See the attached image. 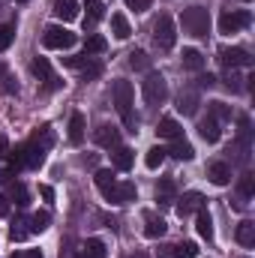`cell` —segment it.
Instances as JSON below:
<instances>
[{"instance_id": "cell-1", "label": "cell", "mask_w": 255, "mask_h": 258, "mask_svg": "<svg viewBox=\"0 0 255 258\" xmlns=\"http://www.w3.org/2000/svg\"><path fill=\"white\" fill-rule=\"evenodd\" d=\"M111 96H114V105H117V114H120L123 126H126L129 132H135L138 117H135V111H132V84L123 81V78H117L114 87H111Z\"/></svg>"}, {"instance_id": "cell-2", "label": "cell", "mask_w": 255, "mask_h": 258, "mask_svg": "<svg viewBox=\"0 0 255 258\" xmlns=\"http://www.w3.org/2000/svg\"><path fill=\"white\" fill-rule=\"evenodd\" d=\"M141 96H144L147 105H162L168 99V81H165V75L150 69L144 75V81H141Z\"/></svg>"}, {"instance_id": "cell-3", "label": "cell", "mask_w": 255, "mask_h": 258, "mask_svg": "<svg viewBox=\"0 0 255 258\" xmlns=\"http://www.w3.org/2000/svg\"><path fill=\"white\" fill-rule=\"evenodd\" d=\"M180 21H183V30H186L189 36H195V39H204V36L210 33V12H207L204 6H189V9H183Z\"/></svg>"}, {"instance_id": "cell-4", "label": "cell", "mask_w": 255, "mask_h": 258, "mask_svg": "<svg viewBox=\"0 0 255 258\" xmlns=\"http://www.w3.org/2000/svg\"><path fill=\"white\" fill-rule=\"evenodd\" d=\"M174 42H177V27H174L171 15H159L156 24H153V45L159 51H171Z\"/></svg>"}, {"instance_id": "cell-5", "label": "cell", "mask_w": 255, "mask_h": 258, "mask_svg": "<svg viewBox=\"0 0 255 258\" xmlns=\"http://www.w3.org/2000/svg\"><path fill=\"white\" fill-rule=\"evenodd\" d=\"M249 21H252L249 9H225L222 18H219V33H225V36L240 33L243 27H249Z\"/></svg>"}, {"instance_id": "cell-6", "label": "cell", "mask_w": 255, "mask_h": 258, "mask_svg": "<svg viewBox=\"0 0 255 258\" xmlns=\"http://www.w3.org/2000/svg\"><path fill=\"white\" fill-rule=\"evenodd\" d=\"M75 42H78V36H75L72 30H66V27L51 24V27L42 30V45H45V48H57V51H63V48H72Z\"/></svg>"}, {"instance_id": "cell-7", "label": "cell", "mask_w": 255, "mask_h": 258, "mask_svg": "<svg viewBox=\"0 0 255 258\" xmlns=\"http://www.w3.org/2000/svg\"><path fill=\"white\" fill-rule=\"evenodd\" d=\"M30 69H33V75L42 81L45 90H60V87H63V78L54 75V69H51V63H48V57H33Z\"/></svg>"}, {"instance_id": "cell-8", "label": "cell", "mask_w": 255, "mask_h": 258, "mask_svg": "<svg viewBox=\"0 0 255 258\" xmlns=\"http://www.w3.org/2000/svg\"><path fill=\"white\" fill-rule=\"evenodd\" d=\"M219 63L225 69H249L252 54L246 48H219Z\"/></svg>"}, {"instance_id": "cell-9", "label": "cell", "mask_w": 255, "mask_h": 258, "mask_svg": "<svg viewBox=\"0 0 255 258\" xmlns=\"http://www.w3.org/2000/svg\"><path fill=\"white\" fill-rule=\"evenodd\" d=\"M198 105H201V90H198L195 84H186V87L180 90V96H177V111L186 114V117H192V114L198 111Z\"/></svg>"}, {"instance_id": "cell-10", "label": "cell", "mask_w": 255, "mask_h": 258, "mask_svg": "<svg viewBox=\"0 0 255 258\" xmlns=\"http://www.w3.org/2000/svg\"><path fill=\"white\" fill-rule=\"evenodd\" d=\"M93 141H96V147L114 150V147H120V129L111 126V123H102V126L93 129Z\"/></svg>"}, {"instance_id": "cell-11", "label": "cell", "mask_w": 255, "mask_h": 258, "mask_svg": "<svg viewBox=\"0 0 255 258\" xmlns=\"http://www.w3.org/2000/svg\"><path fill=\"white\" fill-rule=\"evenodd\" d=\"M174 207H177V216H192V213H198L204 207V195L195 192V189L192 192H183V195H177Z\"/></svg>"}, {"instance_id": "cell-12", "label": "cell", "mask_w": 255, "mask_h": 258, "mask_svg": "<svg viewBox=\"0 0 255 258\" xmlns=\"http://www.w3.org/2000/svg\"><path fill=\"white\" fill-rule=\"evenodd\" d=\"M228 153H231V162H234V165H240V168H249V159H252V141H243V138H237V141L228 147Z\"/></svg>"}, {"instance_id": "cell-13", "label": "cell", "mask_w": 255, "mask_h": 258, "mask_svg": "<svg viewBox=\"0 0 255 258\" xmlns=\"http://www.w3.org/2000/svg\"><path fill=\"white\" fill-rule=\"evenodd\" d=\"M156 201H159L162 207H171V204L177 201V183H174L171 177H162V180L156 183Z\"/></svg>"}, {"instance_id": "cell-14", "label": "cell", "mask_w": 255, "mask_h": 258, "mask_svg": "<svg viewBox=\"0 0 255 258\" xmlns=\"http://www.w3.org/2000/svg\"><path fill=\"white\" fill-rule=\"evenodd\" d=\"M135 195H138L135 183H132V180H123V183H117V186L111 189V195H108L105 201H111V204H129V201H135Z\"/></svg>"}, {"instance_id": "cell-15", "label": "cell", "mask_w": 255, "mask_h": 258, "mask_svg": "<svg viewBox=\"0 0 255 258\" xmlns=\"http://www.w3.org/2000/svg\"><path fill=\"white\" fill-rule=\"evenodd\" d=\"M165 231H168V225H165V219H162V216H156V213H144V237L159 240Z\"/></svg>"}, {"instance_id": "cell-16", "label": "cell", "mask_w": 255, "mask_h": 258, "mask_svg": "<svg viewBox=\"0 0 255 258\" xmlns=\"http://www.w3.org/2000/svg\"><path fill=\"white\" fill-rule=\"evenodd\" d=\"M30 147H36V150H42V153H48L51 147H54V129L51 126H42L36 129L33 135H30V141H27Z\"/></svg>"}, {"instance_id": "cell-17", "label": "cell", "mask_w": 255, "mask_h": 258, "mask_svg": "<svg viewBox=\"0 0 255 258\" xmlns=\"http://www.w3.org/2000/svg\"><path fill=\"white\" fill-rule=\"evenodd\" d=\"M207 177H210V183H216V186H228V183H231V165H228V162H210Z\"/></svg>"}, {"instance_id": "cell-18", "label": "cell", "mask_w": 255, "mask_h": 258, "mask_svg": "<svg viewBox=\"0 0 255 258\" xmlns=\"http://www.w3.org/2000/svg\"><path fill=\"white\" fill-rule=\"evenodd\" d=\"M219 126H222V123H216V120L207 114L204 120H198V135H201L207 144H216V141L222 138V129H219Z\"/></svg>"}, {"instance_id": "cell-19", "label": "cell", "mask_w": 255, "mask_h": 258, "mask_svg": "<svg viewBox=\"0 0 255 258\" xmlns=\"http://www.w3.org/2000/svg\"><path fill=\"white\" fill-rule=\"evenodd\" d=\"M30 237V216H15L12 225H9V240L12 243H21Z\"/></svg>"}, {"instance_id": "cell-20", "label": "cell", "mask_w": 255, "mask_h": 258, "mask_svg": "<svg viewBox=\"0 0 255 258\" xmlns=\"http://www.w3.org/2000/svg\"><path fill=\"white\" fill-rule=\"evenodd\" d=\"M165 153H171V156H174V159H180V162L195 159V147H192L186 138H174V141H171V147H168Z\"/></svg>"}, {"instance_id": "cell-21", "label": "cell", "mask_w": 255, "mask_h": 258, "mask_svg": "<svg viewBox=\"0 0 255 258\" xmlns=\"http://www.w3.org/2000/svg\"><path fill=\"white\" fill-rule=\"evenodd\" d=\"M195 228H198V234L210 243L213 240V219H210V210L207 207H201L198 213H195Z\"/></svg>"}, {"instance_id": "cell-22", "label": "cell", "mask_w": 255, "mask_h": 258, "mask_svg": "<svg viewBox=\"0 0 255 258\" xmlns=\"http://www.w3.org/2000/svg\"><path fill=\"white\" fill-rule=\"evenodd\" d=\"M159 138H165V141H174V138H183V126L174 120V117H162L159 120Z\"/></svg>"}, {"instance_id": "cell-23", "label": "cell", "mask_w": 255, "mask_h": 258, "mask_svg": "<svg viewBox=\"0 0 255 258\" xmlns=\"http://www.w3.org/2000/svg\"><path fill=\"white\" fill-rule=\"evenodd\" d=\"M93 183H96V189L102 192V198H108L111 189L117 186V180H114V171H105V168H99L96 174H93Z\"/></svg>"}, {"instance_id": "cell-24", "label": "cell", "mask_w": 255, "mask_h": 258, "mask_svg": "<svg viewBox=\"0 0 255 258\" xmlns=\"http://www.w3.org/2000/svg\"><path fill=\"white\" fill-rule=\"evenodd\" d=\"M54 15L60 21H75L78 18V0H54Z\"/></svg>"}, {"instance_id": "cell-25", "label": "cell", "mask_w": 255, "mask_h": 258, "mask_svg": "<svg viewBox=\"0 0 255 258\" xmlns=\"http://www.w3.org/2000/svg\"><path fill=\"white\" fill-rule=\"evenodd\" d=\"M234 237H237V243L240 246H255V222L252 219H243L240 225H237V231H234Z\"/></svg>"}, {"instance_id": "cell-26", "label": "cell", "mask_w": 255, "mask_h": 258, "mask_svg": "<svg viewBox=\"0 0 255 258\" xmlns=\"http://www.w3.org/2000/svg\"><path fill=\"white\" fill-rule=\"evenodd\" d=\"M84 114L81 111H72V117H69V141L72 144H81L84 141Z\"/></svg>"}, {"instance_id": "cell-27", "label": "cell", "mask_w": 255, "mask_h": 258, "mask_svg": "<svg viewBox=\"0 0 255 258\" xmlns=\"http://www.w3.org/2000/svg\"><path fill=\"white\" fill-rule=\"evenodd\" d=\"M111 159H114V168L117 171H129L132 168V162H135V153L129 150V147H114V153H111Z\"/></svg>"}, {"instance_id": "cell-28", "label": "cell", "mask_w": 255, "mask_h": 258, "mask_svg": "<svg viewBox=\"0 0 255 258\" xmlns=\"http://www.w3.org/2000/svg\"><path fill=\"white\" fill-rule=\"evenodd\" d=\"M108 48V39L102 36V33H87V39H84V54H102Z\"/></svg>"}, {"instance_id": "cell-29", "label": "cell", "mask_w": 255, "mask_h": 258, "mask_svg": "<svg viewBox=\"0 0 255 258\" xmlns=\"http://www.w3.org/2000/svg\"><path fill=\"white\" fill-rule=\"evenodd\" d=\"M204 54L198 51V48H183V69H189V72H201L204 69Z\"/></svg>"}, {"instance_id": "cell-30", "label": "cell", "mask_w": 255, "mask_h": 258, "mask_svg": "<svg viewBox=\"0 0 255 258\" xmlns=\"http://www.w3.org/2000/svg\"><path fill=\"white\" fill-rule=\"evenodd\" d=\"M252 195H255V174H252V171H243V174H240V180H237V198L249 201Z\"/></svg>"}, {"instance_id": "cell-31", "label": "cell", "mask_w": 255, "mask_h": 258, "mask_svg": "<svg viewBox=\"0 0 255 258\" xmlns=\"http://www.w3.org/2000/svg\"><path fill=\"white\" fill-rule=\"evenodd\" d=\"M81 255H84V258H108V246H105L99 237H90V240L84 243Z\"/></svg>"}, {"instance_id": "cell-32", "label": "cell", "mask_w": 255, "mask_h": 258, "mask_svg": "<svg viewBox=\"0 0 255 258\" xmlns=\"http://www.w3.org/2000/svg\"><path fill=\"white\" fill-rule=\"evenodd\" d=\"M78 72H81V81H93V78L102 75V60H96V57L87 54V60H84V66H81Z\"/></svg>"}, {"instance_id": "cell-33", "label": "cell", "mask_w": 255, "mask_h": 258, "mask_svg": "<svg viewBox=\"0 0 255 258\" xmlns=\"http://www.w3.org/2000/svg\"><path fill=\"white\" fill-rule=\"evenodd\" d=\"M105 18V3L102 0H87V18H84V27L87 24H96Z\"/></svg>"}, {"instance_id": "cell-34", "label": "cell", "mask_w": 255, "mask_h": 258, "mask_svg": "<svg viewBox=\"0 0 255 258\" xmlns=\"http://www.w3.org/2000/svg\"><path fill=\"white\" fill-rule=\"evenodd\" d=\"M207 114H210L216 123H225V120H231V105H225V102H210V105H207Z\"/></svg>"}, {"instance_id": "cell-35", "label": "cell", "mask_w": 255, "mask_h": 258, "mask_svg": "<svg viewBox=\"0 0 255 258\" xmlns=\"http://www.w3.org/2000/svg\"><path fill=\"white\" fill-rule=\"evenodd\" d=\"M111 30H114V36H117V39H129V33H132V30H129V21H126V15H123V12H114V15H111Z\"/></svg>"}, {"instance_id": "cell-36", "label": "cell", "mask_w": 255, "mask_h": 258, "mask_svg": "<svg viewBox=\"0 0 255 258\" xmlns=\"http://www.w3.org/2000/svg\"><path fill=\"white\" fill-rule=\"evenodd\" d=\"M9 201H15L18 207H27V204H30L27 186H24V183H12V186H9Z\"/></svg>"}, {"instance_id": "cell-37", "label": "cell", "mask_w": 255, "mask_h": 258, "mask_svg": "<svg viewBox=\"0 0 255 258\" xmlns=\"http://www.w3.org/2000/svg\"><path fill=\"white\" fill-rule=\"evenodd\" d=\"M165 156H168V153H165V147H159V144H156V147H150V150H147L144 165H147V168H159V165L165 162Z\"/></svg>"}, {"instance_id": "cell-38", "label": "cell", "mask_w": 255, "mask_h": 258, "mask_svg": "<svg viewBox=\"0 0 255 258\" xmlns=\"http://www.w3.org/2000/svg\"><path fill=\"white\" fill-rule=\"evenodd\" d=\"M48 222H51L48 210H39V213H33V216H30V234H42V231L48 228Z\"/></svg>"}, {"instance_id": "cell-39", "label": "cell", "mask_w": 255, "mask_h": 258, "mask_svg": "<svg viewBox=\"0 0 255 258\" xmlns=\"http://www.w3.org/2000/svg\"><path fill=\"white\" fill-rule=\"evenodd\" d=\"M129 66L135 69V72H150V66H153V60L144 54V51H132L129 54Z\"/></svg>"}, {"instance_id": "cell-40", "label": "cell", "mask_w": 255, "mask_h": 258, "mask_svg": "<svg viewBox=\"0 0 255 258\" xmlns=\"http://www.w3.org/2000/svg\"><path fill=\"white\" fill-rule=\"evenodd\" d=\"M0 90L3 93H18V84H15V78H12V72L6 69V66H0Z\"/></svg>"}, {"instance_id": "cell-41", "label": "cell", "mask_w": 255, "mask_h": 258, "mask_svg": "<svg viewBox=\"0 0 255 258\" xmlns=\"http://www.w3.org/2000/svg\"><path fill=\"white\" fill-rule=\"evenodd\" d=\"M222 81H225V87H228L231 93H243V90H246V87L240 84L243 78H240V75H237L234 69H225V78H222Z\"/></svg>"}, {"instance_id": "cell-42", "label": "cell", "mask_w": 255, "mask_h": 258, "mask_svg": "<svg viewBox=\"0 0 255 258\" xmlns=\"http://www.w3.org/2000/svg\"><path fill=\"white\" fill-rule=\"evenodd\" d=\"M6 156H9V171H21V168H24V144H18V147L9 150Z\"/></svg>"}, {"instance_id": "cell-43", "label": "cell", "mask_w": 255, "mask_h": 258, "mask_svg": "<svg viewBox=\"0 0 255 258\" xmlns=\"http://www.w3.org/2000/svg\"><path fill=\"white\" fill-rule=\"evenodd\" d=\"M237 138H243V141H252V120H249V114H240L237 117Z\"/></svg>"}, {"instance_id": "cell-44", "label": "cell", "mask_w": 255, "mask_h": 258, "mask_svg": "<svg viewBox=\"0 0 255 258\" xmlns=\"http://www.w3.org/2000/svg\"><path fill=\"white\" fill-rule=\"evenodd\" d=\"M174 255H177V258H195V255H198V246H195L192 240L174 243Z\"/></svg>"}, {"instance_id": "cell-45", "label": "cell", "mask_w": 255, "mask_h": 258, "mask_svg": "<svg viewBox=\"0 0 255 258\" xmlns=\"http://www.w3.org/2000/svg\"><path fill=\"white\" fill-rule=\"evenodd\" d=\"M15 39V24H0V51H6Z\"/></svg>"}, {"instance_id": "cell-46", "label": "cell", "mask_w": 255, "mask_h": 258, "mask_svg": "<svg viewBox=\"0 0 255 258\" xmlns=\"http://www.w3.org/2000/svg\"><path fill=\"white\" fill-rule=\"evenodd\" d=\"M150 3H153V0H126V6L129 9H135V12H147Z\"/></svg>"}, {"instance_id": "cell-47", "label": "cell", "mask_w": 255, "mask_h": 258, "mask_svg": "<svg viewBox=\"0 0 255 258\" xmlns=\"http://www.w3.org/2000/svg\"><path fill=\"white\" fill-rule=\"evenodd\" d=\"M213 84H216V75H210V72H207V75H198V84H195V87H198V90H204V87H213Z\"/></svg>"}, {"instance_id": "cell-48", "label": "cell", "mask_w": 255, "mask_h": 258, "mask_svg": "<svg viewBox=\"0 0 255 258\" xmlns=\"http://www.w3.org/2000/svg\"><path fill=\"white\" fill-rule=\"evenodd\" d=\"M84 60H87V54H78V57H63V63L69 66V69H81V66H84Z\"/></svg>"}, {"instance_id": "cell-49", "label": "cell", "mask_w": 255, "mask_h": 258, "mask_svg": "<svg viewBox=\"0 0 255 258\" xmlns=\"http://www.w3.org/2000/svg\"><path fill=\"white\" fill-rule=\"evenodd\" d=\"M6 153H9V138H6V135L0 132V159H3Z\"/></svg>"}, {"instance_id": "cell-50", "label": "cell", "mask_w": 255, "mask_h": 258, "mask_svg": "<svg viewBox=\"0 0 255 258\" xmlns=\"http://www.w3.org/2000/svg\"><path fill=\"white\" fill-rule=\"evenodd\" d=\"M39 195H42L45 201H54V189H51V186H39Z\"/></svg>"}, {"instance_id": "cell-51", "label": "cell", "mask_w": 255, "mask_h": 258, "mask_svg": "<svg viewBox=\"0 0 255 258\" xmlns=\"http://www.w3.org/2000/svg\"><path fill=\"white\" fill-rule=\"evenodd\" d=\"M0 216H9V198L0 195Z\"/></svg>"}, {"instance_id": "cell-52", "label": "cell", "mask_w": 255, "mask_h": 258, "mask_svg": "<svg viewBox=\"0 0 255 258\" xmlns=\"http://www.w3.org/2000/svg\"><path fill=\"white\" fill-rule=\"evenodd\" d=\"M159 258H177L174 255V246H159Z\"/></svg>"}, {"instance_id": "cell-53", "label": "cell", "mask_w": 255, "mask_h": 258, "mask_svg": "<svg viewBox=\"0 0 255 258\" xmlns=\"http://www.w3.org/2000/svg\"><path fill=\"white\" fill-rule=\"evenodd\" d=\"M6 177H12V171L9 168H0V183H6Z\"/></svg>"}, {"instance_id": "cell-54", "label": "cell", "mask_w": 255, "mask_h": 258, "mask_svg": "<svg viewBox=\"0 0 255 258\" xmlns=\"http://www.w3.org/2000/svg\"><path fill=\"white\" fill-rule=\"evenodd\" d=\"M24 258H45V255H42L39 249H30V252H27V255H24Z\"/></svg>"}, {"instance_id": "cell-55", "label": "cell", "mask_w": 255, "mask_h": 258, "mask_svg": "<svg viewBox=\"0 0 255 258\" xmlns=\"http://www.w3.org/2000/svg\"><path fill=\"white\" fill-rule=\"evenodd\" d=\"M129 258H150V255H147V252H141V249H138V252H132V255H129Z\"/></svg>"}, {"instance_id": "cell-56", "label": "cell", "mask_w": 255, "mask_h": 258, "mask_svg": "<svg viewBox=\"0 0 255 258\" xmlns=\"http://www.w3.org/2000/svg\"><path fill=\"white\" fill-rule=\"evenodd\" d=\"M12 258H24V255H21V252H12Z\"/></svg>"}, {"instance_id": "cell-57", "label": "cell", "mask_w": 255, "mask_h": 258, "mask_svg": "<svg viewBox=\"0 0 255 258\" xmlns=\"http://www.w3.org/2000/svg\"><path fill=\"white\" fill-rule=\"evenodd\" d=\"M18 3H27V0H18Z\"/></svg>"}, {"instance_id": "cell-58", "label": "cell", "mask_w": 255, "mask_h": 258, "mask_svg": "<svg viewBox=\"0 0 255 258\" xmlns=\"http://www.w3.org/2000/svg\"><path fill=\"white\" fill-rule=\"evenodd\" d=\"M75 258H84V255H75Z\"/></svg>"}]
</instances>
